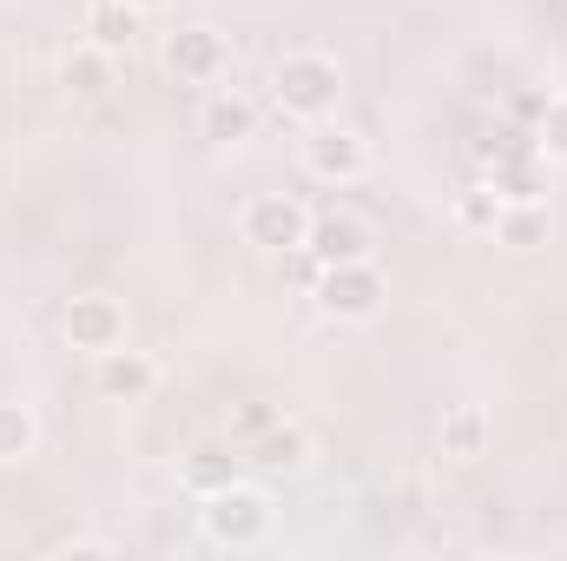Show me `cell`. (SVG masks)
<instances>
[{
	"mask_svg": "<svg viewBox=\"0 0 567 561\" xmlns=\"http://www.w3.org/2000/svg\"><path fill=\"white\" fill-rule=\"evenodd\" d=\"M278 422H284L278 404H245V410L231 417V436H238V442H258V436H265V429H278Z\"/></svg>",
	"mask_w": 567,
	"mask_h": 561,
	"instance_id": "obj_21",
	"label": "cell"
},
{
	"mask_svg": "<svg viewBox=\"0 0 567 561\" xmlns=\"http://www.w3.org/2000/svg\"><path fill=\"white\" fill-rule=\"evenodd\" d=\"M33 449H40V410L20 404V397H0V469L27 462Z\"/></svg>",
	"mask_w": 567,
	"mask_h": 561,
	"instance_id": "obj_16",
	"label": "cell"
},
{
	"mask_svg": "<svg viewBox=\"0 0 567 561\" xmlns=\"http://www.w3.org/2000/svg\"><path fill=\"white\" fill-rule=\"evenodd\" d=\"M271 100H278L284 120L323 126V120H337V106H343V67H337L330 53H317V47L284 53L278 73H271Z\"/></svg>",
	"mask_w": 567,
	"mask_h": 561,
	"instance_id": "obj_1",
	"label": "cell"
},
{
	"mask_svg": "<svg viewBox=\"0 0 567 561\" xmlns=\"http://www.w3.org/2000/svg\"><path fill=\"white\" fill-rule=\"evenodd\" d=\"M310 297H317V310L330 324H370L390 304V278H383L377 258H350V265H323L317 284H310Z\"/></svg>",
	"mask_w": 567,
	"mask_h": 561,
	"instance_id": "obj_2",
	"label": "cell"
},
{
	"mask_svg": "<svg viewBox=\"0 0 567 561\" xmlns=\"http://www.w3.org/2000/svg\"><path fill=\"white\" fill-rule=\"evenodd\" d=\"M126 7H133V13H158V7H165V0H126Z\"/></svg>",
	"mask_w": 567,
	"mask_h": 561,
	"instance_id": "obj_24",
	"label": "cell"
},
{
	"mask_svg": "<svg viewBox=\"0 0 567 561\" xmlns=\"http://www.w3.org/2000/svg\"><path fill=\"white\" fill-rule=\"evenodd\" d=\"M303 252H310L317 265H350V258H370V232H363L350 212H323V218H310Z\"/></svg>",
	"mask_w": 567,
	"mask_h": 561,
	"instance_id": "obj_9",
	"label": "cell"
},
{
	"mask_svg": "<svg viewBox=\"0 0 567 561\" xmlns=\"http://www.w3.org/2000/svg\"><path fill=\"white\" fill-rule=\"evenodd\" d=\"M535 159L567 165V93H548V113L535 120Z\"/></svg>",
	"mask_w": 567,
	"mask_h": 561,
	"instance_id": "obj_19",
	"label": "cell"
},
{
	"mask_svg": "<svg viewBox=\"0 0 567 561\" xmlns=\"http://www.w3.org/2000/svg\"><path fill=\"white\" fill-rule=\"evenodd\" d=\"M60 330H66V344H73V350L106 357V350H120V344H126V304H120V297H106V290H80V297L66 304Z\"/></svg>",
	"mask_w": 567,
	"mask_h": 561,
	"instance_id": "obj_6",
	"label": "cell"
},
{
	"mask_svg": "<svg viewBox=\"0 0 567 561\" xmlns=\"http://www.w3.org/2000/svg\"><path fill=\"white\" fill-rule=\"evenodd\" d=\"M548 232H555V218L542 198L502 205V218H495V245H508V252H535V245H548Z\"/></svg>",
	"mask_w": 567,
	"mask_h": 561,
	"instance_id": "obj_13",
	"label": "cell"
},
{
	"mask_svg": "<svg viewBox=\"0 0 567 561\" xmlns=\"http://www.w3.org/2000/svg\"><path fill=\"white\" fill-rule=\"evenodd\" d=\"M303 172H310L317 185H357V178L370 172V140L350 133V126H337V120H323V126H310V140H303Z\"/></svg>",
	"mask_w": 567,
	"mask_h": 561,
	"instance_id": "obj_5",
	"label": "cell"
},
{
	"mask_svg": "<svg viewBox=\"0 0 567 561\" xmlns=\"http://www.w3.org/2000/svg\"><path fill=\"white\" fill-rule=\"evenodd\" d=\"M238 469H245V456H231V449H192L178 476H185V489L205 502V496H218L225 482H238Z\"/></svg>",
	"mask_w": 567,
	"mask_h": 561,
	"instance_id": "obj_17",
	"label": "cell"
},
{
	"mask_svg": "<svg viewBox=\"0 0 567 561\" xmlns=\"http://www.w3.org/2000/svg\"><path fill=\"white\" fill-rule=\"evenodd\" d=\"M238 232H245V245L284 252V258H290V252L310 238V212H303L297 192H251L245 212H238Z\"/></svg>",
	"mask_w": 567,
	"mask_h": 561,
	"instance_id": "obj_4",
	"label": "cell"
},
{
	"mask_svg": "<svg viewBox=\"0 0 567 561\" xmlns=\"http://www.w3.org/2000/svg\"><path fill=\"white\" fill-rule=\"evenodd\" d=\"M198 522H205V542H218V549H258V542L271 536V496L238 476V482H225L218 496H205Z\"/></svg>",
	"mask_w": 567,
	"mask_h": 561,
	"instance_id": "obj_3",
	"label": "cell"
},
{
	"mask_svg": "<svg viewBox=\"0 0 567 561\" xmlns=\"http://www.w3.org/2000/svg\"><path fill=\"white\" fill-rule=\"evenodd\" d=\"M113 67H120V53L80 40V47L60 60V86H66L73 100H106V93H113Z\"/></svg>",
	"mask_w": 567,
	"mask_h": 561,
	"instance_id": "obj_11",
	"label": "cell"
},
{
	"mask_svg": "<svg viewBox=\"0 0 567 561\" xmlns=\"http://www.w3.org/2000/svg\"><path fill=\"white\" fill-rule=\"evenodd\" d=\"M53 555H113V542L106 536H60V542H47Z\"/></svg>",
	"mask_w": 567,
	"mask_h": 561,
	"instance_id": "obj_22",
	"label": "cell"
},
{
	"mask_svg": "<svg viewBox=\"0 0 567 561\" xmlns=\"http://www.w3.org/2000/svg\"><path fill=\"white\" fill-rule=\"evenodd\" d=\"M140 20H145V13H133L126 0H93V7H86V40H93V47H106V53H133Z\"/></svg>",
	"mask_w": 567,
	"mask_h": 561,
	"instance_id": "obj_14",
	"label": "cell"
},
{
	"mask_svg": "<svg viewBox=\"0 0 567 561\" xmlns=\"http://www.w3.org/2000/svg\"><path fill=\"white\" fill-rule=\"evenodd\" d=\"M488 185H495L508 205H522V198H542V165H535V152H528V159H508V165H495V172H488Z\"/></svg>",
	"mask_w": 567,
	"mask_h": 561,
	"instance_id": "obj_20",
	"label": "cell"
},
{
	"mask_svg": "<svg viewBox=\"0 0 567 561\" xmlns=\"http://www.w3.org/2000/svg\"><path fill=\"white\" fill-rule=\"evenodd\" d=\"M488 436H495V422H488V410L482 404H455L449 417H442V456L449 462H475V456H488Z\"/></svg>",
	"mask_w": 567,
	"mask_h": 561,
	"instance_id": "obj_12",
	"label": "cell"
},
{
	"mask_svg": "<svg viewBox=\"0 0 567 561\" xmlns=\"http://www.w3.org/2000/svg\"><path fill=\"white\" fill-rule=\"evenodd\" d=\"M502 205H508V198H502L488 178H475L468 192H455V225H462V232H482V238H495V218H502Z\"/></svg>",
	"mask_w": 567,
	"mask_h": 561,
	"instance_id": "obj_18",
	"label": "cell"
},
{
	"mask_svg": "<svg viewBox=\"0 0 567 561\" xmlns=\"http://www.w3.org/2000/svg\"><path fill=\"white\" fill-rule=\"evenodd\" d=\"M508 113H515V120H522V126L535 133V120L548 113V86H542V93H515V100H508Z\"/></svg>",
	"mask_w": 567,
	"mask_h": 561,
	"instance_id": "obj_23",
	"label": "cell"
},
{
	"mask_svg": "<svg viewBox=\"0 0 567 561\" xmlns=\"http://www.w3.org/2000/svg\"><path fill=\"white\" fill-rule=\"evenodd\" d=\"M225 33L218 27H178L165 33V67L185 80V86H218L225 80Z\"/></svg>",
	"mask_w": 567,
	"mask_h": 561,
	"instance_id": "obj_7",
	"label": "cell"
},
{
	"mask_svg": "<svg viewBox=\"0 0 567 561\" xmlns=\"http://www.w3.org/2000/svg\"><path fill=\"white\" fill-rule=\"evenodd\" d=\"M245 462H258V469H303L310 462V436L297 429V422H278V429H265L258 442H245Z\"/></svg>",
	"mask_w": 567,
	"mask_h": 561,
	"instance_id": "obj_15",
	"label": "cell"
},
{
	"mask_svg": "<svg viewBox=\"0 0 567 561\" xmlns=\"http://www.w3.org/2000/svg\"><path fill=\"white\" fill-rule=\"evenodd\" d=\"M93 390L106 397V404H145L152 390H158V364L145 357V350H106V357H93Z\"/></svg>",
	"mask_w": 567,
	"mask_h": 561,
	"instance_id": "obj_8",
	"label": "cell"
},
{
	"mask_svg": "<svg viewBox=\"0 0 567 561\" xmlns=\"http://www.w3.org/2000/svg\"><path fill=\"white\" fill-rule=\"evenodd\" d=\"M198 133L212 145H245L258 133V106H251L238 86H218V93L205 100V113H198Z\"/></svg>",
	"mask_w": 567,
	"mask_h": 561,
	"instance_id": "obj_10",
	"label": "cell"
}]
</instances>
